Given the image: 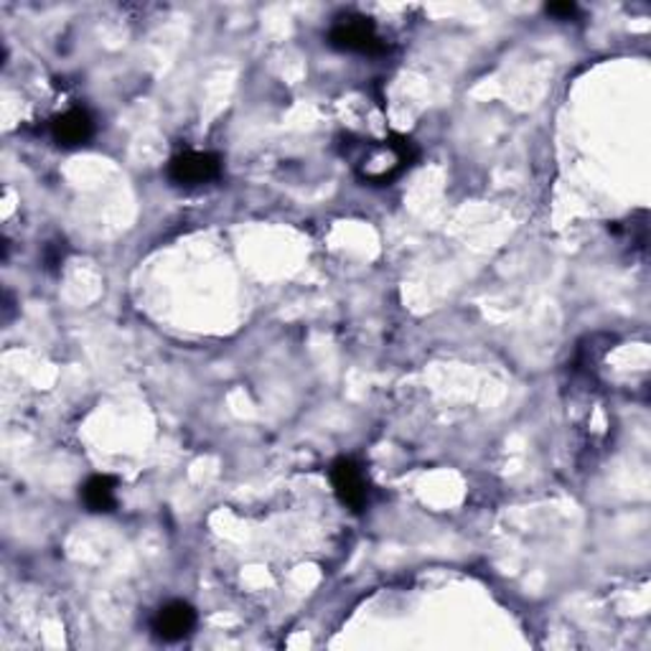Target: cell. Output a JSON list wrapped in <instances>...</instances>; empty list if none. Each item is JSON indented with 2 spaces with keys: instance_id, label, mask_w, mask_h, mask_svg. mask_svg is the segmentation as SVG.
Segmentation results:
<instances>
[{
  "instance_id": "obj_8",
  "label": "cell",
  "mask_w": 651,
  "mask_h": 651,
  "mask_svg": "<svg viewBox=\"0 0 651 651\" xmlns=\"http://www.w3.org/2000/svg\"><path fill=\"white\" fill-rule=\"evenodd\" d=\"M575 13H578V5H575V3H552V5H548V16H555L560 21L573 19Z\"/></svg>"
},
{
  "instance_id": "obj_7",
  "label": "cell",
  "mask_w": 651,
  "mask_h": 651,
  "mask_svg": "<svg viewBox=\"0 0 651 651\" xmlns=\"http://www.w3.org/2000/svg\"><path fill=\"white\" fill-rule=\"evenodd\" d=\"M82 502L95 514L112 512L118 506V481L108 474L89 476L82 487Z\"/></svg>"
},
{
  "instance_id": "obj_2",
  "label": "cell",
  "mask_w": 651,
  "mask_h": 651,
  "mask_svg": "<svg viewBox=\"0 0 651 651\" xmlns=\"http://www.w3.org/2000/svg\"><path fill=\"white\" fill-rule=\"evenodd\" d=\"M329 44L339 51H346V54L377 57L388 51V41L377 32V26L369 19L357 16V13H346L331 26Z\"/></svg>"
},
{
  "instance_id": "obj_4",
  "label": "cell",
  "mask_w": 651,
  "mask_h": 651,
  "mask_svg": "<svg viewBox=\"0 0 651 651\" xmlns=\"http://www.w3.org/2000/svg\"><path fill=\"white\" fill-rule=\"evenodd\" d=\"M331 487H334L339 502L349 506L352 512H361L369 504V479L354 458H339L331 466Z\"/></svg>"
},
{
  "instance_id": "obj_1",
  "label": "cell",
  "mask_w": 651,
  "mask_h": 651,
  "mask_svg": "<svg viewBox=\"0 0 651 651\" xmlns=\"http://www.w3.org/2000/svg\"><path fill=\"white\" fill-rule=\"evenodd\" d=\"M352 158L354 171L365 184L388 186L410 169L415 158H418V148L403 135H390L384 140L361 143V146H357V156Z\"/></svg>"
},
{
  "instance_id": "obj_6",
  "label": "cell",
  "mask_w": 651,
  "mask_h": 651,
  "mask_svg": "<svg viewBox=\"0 0 651 651\" xmlns=\"http://www.w3.org/2000/svg\"><path fill=\"white\" fill-rule=\"evenodd\" d=\"M196 611L184 601H171L153 616V634L161 641H181L194 631Z\"/></svg>"
},
{
  "instance_id": "obj_3",
  "label": "cell",
  "mask_w": 651,
  "mask_h": 651,
  "mask_svg": "<svg viewBox=\"0 0 651 651\" xmlns=\"http://www.w3.org/2000/svg\"><path fill=\"white\" fill-rule=\"evenodd\" d=\"M222 176V158L217 153H201V150H186L171 158L169 179L176 186L194 188Z\"/></svg>"
},
{
  "instance_id": "obj_5",
  "label": "cell",
  "mask_w": 651,
  "mask_h": 651,
  "mask_svg": "<svg viewBox=\"0 0 651 651\" xmlns=\"http://www.w3.org/2000/svg\"><path fill=\"white\" fill-rule=\"evenodd\" d=\"M95 118L85 108H72L51 120V138L64 148H79L93 140Z\"/></svg>"
}]
</instances>
